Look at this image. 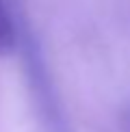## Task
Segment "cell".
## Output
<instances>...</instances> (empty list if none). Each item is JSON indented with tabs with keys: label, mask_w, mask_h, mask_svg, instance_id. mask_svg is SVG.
<instances>
[{
	"label": "cell",
	"mask_w": 130,
	"mask_h": 132,
	"mask_svg": "<svg viewBox=\"0 0 130 132\" xmlns=\"http://www.w3.org/2000/svg\"><path fill=\"white\" fill-rule=\"evenodd\" d=\"M15 39H18V32H15V24L11 20V13L4 4V0H0V54H9L15 48Z\"/></svg>",
	"instance_id": "cell-1"
}]
</instances>
